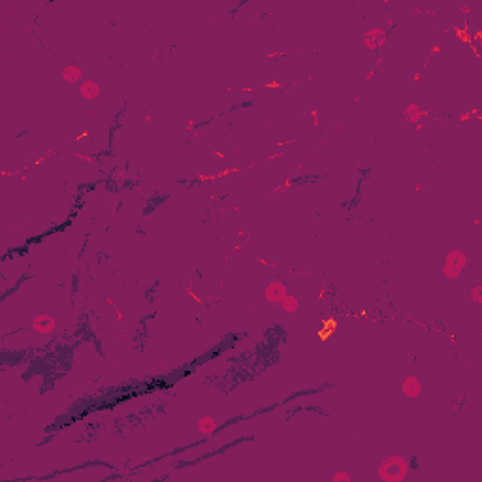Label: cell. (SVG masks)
<instances>
[{"mask_svg":"<svg viewBox=\"0 0 482 482\" xmlns=\"http://www.w3.org/2000/svg\"><path fill=\"white\" fill-rule=\"evenodd\" d=\"M407 475V462L399 456L386 458L381 467H379V476L386 482H399Z\"/></svg>","mask_w":482,"mask_h":482,"instance_id":"cell-1","label":"cell"},{"mask_svg":"<svg viewBox=\"0 0 482 482\" xmlns=\"http://www.w3.org/2000/svg\"><path fill=\"white\" fill-rule=\"evenodd\" d=\"M467 266V256L465 252L460 251V249H454V251L449 252V256L444 260V266H442V273L447 279H458L462 275V271L465 270Z\"/></svg>","mask_w":482,"mask_h":482,"instance_id":"cell-2","label":"cell"},{"mask_svg":"<svg viewBox=\"0 0 482 482\" xmlns=\"http://www.w3.org/2000/svg\"><path fill=\"white\" fill-rule=\"evenodd\" d=\"M386 38H388V32H386V30L371 28V30H367L365 36H363V47L369 49V51H377V49L386 42Z\"/></svg>","mask_w":482,"mask_h":482,"instance_id":"cell-3","label":"cell"},{"mask_svg":"<svg viewBox=\"0 0 482 482\" xmlns=\"http://www.w3.org/2000/svg\"><path fill=\"white\" fill-rule=\"evenodd\" d=\"M286 286H284L283 283H279V281H275V283H271L268 288H266L264 296L268 302H271V304H281L284 298H286Z\"/></svg>","mask_w":482,"mask_h":482,"instance_id":"cell-4","label":"cell"},{"mask_svg":"<svg viewBox=\"0 0 482 482\" xmlns=\"http://www.w3.org/2000/svg\"><path fill=\"white\" fill-rule=\"evenodd\" d=\"M57 328V320L53 317H47V315H40V317H34L32 320V330L38 333H51Z\"/></svg>","mask_w":482,"mask_h":482,"instance_id":"cell-5","label":"cell"},{"mask_svg":"<svg viewBox=\"0 0 482 482\" xmlns=\"http://www.w3.org/2000/svg\"><path fill=\"white\" fill-rule=\"evenodd\" d=\"M401 388H403V394L413 399V397L420 396V392H422V383H420L416 377H407V379L403 381Z\"/></svg>","mask_w":482,"mask_h":482,"instance_id":"cell-6","label":"cell"},{"mask_svg":"<svg viewBox=\"0 0 482 482\" xmlns=\"http://www.w3.org/2000/svg\"><path fill=\"white\" fill-rule=\"evenodd\" d=\"M424 115H426L424 109H420L416 104H411V106H407V109L403 112V119L407 121V123H411V125H418V123L422 121Z\"/></svg>","mask_w":482,"mask_h":482,"instance_id":"cell-7","label":"cell"},{"mask_svg":"<svg viewBox=\"0 0 482 482\" xmlns=\"http://www.w3.org/2000/svg\"><path fill=\"white\" fill-rule=\"evenodd\" d=\"M217 429V420L213 416H202L198 422V433L200 435H211Z\"/></svg>","mask_w":482,"mask_h":482,"instance_id":"cell-8","label":"cell"},{"mask_svg":"<svg viewBox=\"0 0 482 482\" xmlns=\"http://www.w3.org/2000/svg\"><path fill=\"white\" fill-rule=\"evenodd\" d=\"M80 93H81V96H83V98L94 100V98H98V96H100V87H98V83H94V81H85V83L81 85Z\"/></svg>","mask_w":482,"mask_h":482,"instance_id":"cell-9","label":"cell"},{"mask_svg":"<svg viewBox=\"0 0 482 482\" xmlns=\"http://www.w3.org/2000/svg\"><path fill=\"white\" fill-rule=\"evenodd\" d=\"M62 80L66 83H76V81L81 80V70L76 64H70V66L62 68Z\"/></svg>","mask_w":482,"mask_h":482,"instance_id":"cell-10","label":"cell"},{"mask_svg":"<svg viewBox=\"0 0 482 482\" xmlns=\"http://www.w3.org/2000/svg\"><path fill=\"white\" fill-rule=\"evenodd\" d=\"M281 307H283V311H286V313H296V309L300 307V302H298L296 296L286 294V298L281 302Z\"/></svg>","mask_w":482,"mask_h":482,"instance_id":"cell-11","label":"cell"},{"mask_svg":"<svg viewBox=\"0 0 482 482\" xmlns=\"http://www.w3.org/2000/svg\"><path fill=\"white\" fill-rule=\"evenodd\" d=\"M471 300H473L476 305L482 304V288L480 286H473V290H471Z\"/></svg>","mask_w":482,"mask_h":482,"instance_id":"cell-12","label":"cell"},{"mask_svg":"<svg viewBox=\"0 0 482 482\" xmlns=\"http://www.w3.org/2000/svg\"><path fill=\"white\" fill-rule=\"evenodd\" d=\"M331 480H333V482H337V480H347V482H349V480H350V475H347V473H339V475H333V476H331Z\"/></svg>","mask_w":482,"mask_h":482,"instance_id":"cell-13","label":"cell"}]
</instances>
